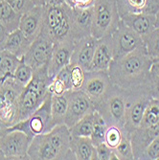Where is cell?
<instances>
[{"mask_svg":"<svg viewBox=\"0 0 159 160\" xmlns=\"http://www.w3.org/2000/svg\"><path fill=\"white\" fill-rule=\"evenodd\" d=\"M152 60L145 49H137L123 57L113 59L107 70L110 80L119 86L136 83L150 74Z\"/></svg>","mask_w":159,"mask_h":160,"instance_id":"obj_1","label":"cell"},{"mask_svg":"<svg viewBox=\"0 0 159 160\" xmlns=\"http://www.w3.org/2000/svg\"><path fill=\"white\" fill-rule=\"evenodd\" d=\"M52 81L47 73V65L34 71L32 80L22 89L17 100V123L27 119L42 105L51 93L49 85Z\"/></svg>","mask_w":159,"mask_h":160,"instance_id":"obj_2","label":"cell"},{"mask_svg":"<svg viewBox=\"0 0 159 160\" xmlns=\"http://www.w3.org/2000/svg\"><path fill=\"white\" fill-rule=\"evenodd\" d=\"M72 11L73 7L66 2L62 4H46L40 33L45 34L55 42L69 38H72Z\"/></svg>","mask_w":159,"mask_h":160,"instance_id":"obj_3","label":"cell"},{"mask_svg":"<svg viewBox=\"0 0 159 160\" xmlns=\"http://www.w3.org/2000/svg\"><path fill=\"white\" fill-rule=\"evenodd\" d=\"M119 23L117 0H95L92 6V37L99 39L110 36Z\"/></svg>","mask_w":159,"mask_h":160,"instance_id":"obj_4","label":"cell"},{"mask_svg":"<svg viewBox=\"0 0 159 160\" xmlns=\"http://www.w3.org/2000/svg\"><path fill=\"white\" fill-rule=\"evenodd\" d=\"M51 95L52 93L47 96L42 105L27 119L14 124L12 127L6 128L5 130H22L32 139L36 135L50 132L56 126L51 111Z\"/></svg>","mask_w":159,"mask_h":160,"instance_id":"obj_5","label":"cell"},{"mask_svg":"<svg viewBox=\"0 0 159 160\" xmlns=\"http://www.w3.org/2000/svg\"><path fill=\"white\" fill-rule=\"evenodd\" d=\"M127 101L120 94H111L110 89L104 99L95 107L108 126H118L122 128L125 124Z\"/></svg>","mask_w":159,"mask_h":160,"instance_id":"obj_6","label":"cell"},{"mask_svg":"<svg viewBox=\"0 0 159 160\" xmlns=\"http://www.w3.org/2000/svg\"><path fill=\"white\" fill-rule=\"evenodd\" d=\"M111 80L107 71H85L81 90L96 107L111 88Z\"/></svg>","mask_w":159,"mask_h":160,"instance_id":"obj_7","label":"cell"},{"mask_svg":"<svg viewBox=\"0 0 159 160\" xmlns=\"http://www.w3.org/2000/svg\"><path fill=\"white\" fill-rule=\"evenodd\" d=\"M113 59L123 57L137 49H145L143 38L132 29L125 26L121 21L112 35ZM146 50V49H145Z\"/></svg>","mask_w":159,"mask_h":160,"instance_id":"obj_8","label":"cell"},{"mask_svg":"<svg viewBox=\"0 0 159 160\" xmlns=\"http://www.w3.org/2000/svg\"><path fill=\"white\" fill-rule=\"evenodd\" d=\"M68 99V108L65 115L64 124L71 128L84 116L95 111V107L90 99L81 89H72L66 91Z\"/></svg>","mask_w":159,"mask_h":160,"instance_id":"obj_9","label":"cell"},{"mask_svg":"<svg viewBox=\"0 0 159 160\" xmlns=\"http://www.w3.org/2000/svg\"><path fill=\"white\" fill-rule=\"evenodd\" d=\"M32 138L22 130H5L0 136V149L6 158L22 159L29 156L27 154Z\"/></svg>","mask_w":159,"mask_h":160,"instance_id":"obj_10","label":"cell"},{"mask_svg":"<svg viewBox=\"0 0 159 160\" xmlns=\"http://www.w3.org/2000/svg\"><path fill=\"white\" fill-rule=\"evenodd\" d=\"M55 41L51 38L40 33L39 36L31 43L22 61L32 67L34 71L47 65Z\"/></svg>","mask_w":159,"mask_h":160,"instance_id":"obj_11","label":"cell"},{"mask_svg":"<svg viewBox=\"0 0 159 160\" xmlns=\"http://www.w3.org/2000/svg\"><path fill=\"white\" fill-rule=\"evenodd\" d=\"M74 44L75 41L70 38L55 42L49 62L47 63V73L52 80L62 68L70 63Z\"/></svg>","mask_w":159,"mask_h":160,"instance_id":"obj_12","label":"cell"},{"mask_svg":"<svg viewBox=\"0 0 159 160\" xmlns=\"http://www.w3.org/2000/svg\"><path fill=\"white\" fill-rule=\"evenodd\" d=\"M97 41L98 39L92 36L76 40L71 55L70 64L79 66L83 71H88L93 59Z\"/></svg>","mask_w":159,"mask_h":160,"instance_id":"obj_13","label":"cell"},{"mask_svg":"<svg viewBox=\"0 0 159 160\" xmlns=\"http://www.w3.org/2000/svg\"><path fill=\"white\" fill-rule=\"evenodd\" d=\"M43 14L44 6H35L20 18L18 29L31 42H33L41 32Z\"/></svg>","mask_w":159,"mask_h":160,"instance_id":"obj_14","label":"cell"},{"mask_svg":"<svg viewBox=\"0 0 159 160\" xmlns=\"http://www.w3.org/2000/svg\"><path fill=\"white\" fill-rule=\"evenodd\" d=\"M92 7L74 8L72 11L71 38L74 41L92 36Z\"/></svg>","mask_w":159,"mask_h":160,"instance_id":"obj_15","label":"cell"},{"mask_svg":"<svg viewBox=\"0 0 159 160\" xmlns=\"http://www.w3.org/2000/svg\"><path fill=\"white\" fill-rule=\"evenodd\" d=\"M113 60L111 35L99 38L88 71H107Z\"/></svg>","mask_w":159,"mask_h":160,"instance_id":"obj_16","label":"cell"},{"mask_svg":"<svg viewBox=\"0 0 159 160\" xmlns=\"http://www.w3.org/2000/svg\"><path fill=\"white\" fill-rule=\"evenodd\" d=\"M120 21L141 37L152 32L155 28V14L144 12H128L120 17Z\"/></svg>","mask_w":159,"mask_h":160,"instance_id":"obj_17","label":"cell"},{"mask_svg":"<svg viewBox=\"0 0 159 160\" xmlns=\"http://www.w3.org/2000/svg\"><path fill=\"white\" fill-rule=\"evenodd\" d=\"M120 17L128 12L155 14L159 10V0H117Z\"/></svg>","mask_w":159,"mask_h":160,"instance_id":"obj_18","label":"cell"},{"mask_svg":"<svg viewBox=\"0 0 159 160\" xmlns=\"http://www.w3.org/2000/svg\"><path fill=\"white\" fill-rule=\"evenodd\" d=\"M70 150L77 160L97 159L96 147L93 145L90 137L71 136Z\"/></svg>","mask_w":159,"mask_h":160,"instance_id":"obj_19","label":"cell"},{"mask_svg":"<svg viewBox=\"0 0 159 160\" xmlns=\"http://www.w3.org/2000/svg\"><path fill=\"white\" fill-rule=\"evenodd\" d=\"M145 98H141L132 104H127V111L125 117V126H127L132 132L136 129L142 123L145 109L149 104V101Z\"/></svg>","mask_w":159,"mask_h":160,"instance_id":"obj_20","label":"cell"},{"mask_svg":"<svg viewBox=\"0 0 159 160\" xmlns=\"http://www.w3.org/2000/svg\"><path fill=\"white\" fill-rule=\"evenodd\" d=\"M31 43L32 42L24 36V34L19 29H17V30L9 34L5 43L4 50L12 53L17 58H19L20 60H22L24 55L28 51L29 47H30Z\"/></svg>","mask_w":159,"mask_h":160,"instance_id":"obj_21","label":"cell"},{"mask_svg":"<svg viewBox=\"0 0 159 160\" xmlns=\"http://www.w3.org/2000/svg\"><path fill=\"white\" fill-rule=\"evenodd\" d=\"M68 108V99L66 91L64 93H53L51 95V111L52 117L56 125L64 124L65 115Z\"/></svg>","mask_w":159,"mask_h":160,"instance_id":"obj_22","label":"cell"},{"mask_svg":"<svg viewBox=\"0 0 159 160\" xmlns=\"http://www.w3.org/2000/svg\"><path fill=\"white\" fill-rule=\"evenodd\" d=\"M20 18V14L11 7L9 2L4 0L0 1V22L7 27L10 33L18 29Z\"/></svg>","mask_w":159,"mask_h":160,"instance_id":"obj_23","label":"cell"},{"mask_svg":"<svg viewBox=\"0 0 159 160\" xmlns=\"http://www.w3.org/2000/svg\"><path fill=\"white\" fill-rule=\"evenodd\" d=\"M94 125V112L87 114L73 127L69 128L71 136L76 137H90Z\"/></svg>","mask_w":159,"mask_h":160,"instance_id":"obj_24","label":"cell"},{"mask_svg":"<svg viewBox=\"0 0 159 160\" xmlns=\"http://www.w3.org/2000/svg\"><path fill=\"white\" fill-rule=\"evenodd\" d=\"M20 62L21 60L19 58L7 50L0 52V78L7 75H13Z\"/></svg>","mask_w":159,"mask_h":160,"instance_id":"obj_25","label":"cell"},{"mask_svg":"<svg viewBox=\"0 0 159 160\" xmlns=\"http://www.w3.org/2000/svg\"><path fill=\"white\" fill-rule=\"evenodd\" d=\"M108 125L97 110L94 111V125H93V130L92 134L90 136L91 141L93 145L96 147L99 144L105 142V135Z\"/></svg>","mask_w":159,"mask_h":160,"instance_id":"obj_26","label":"cell"},{"mask_svg":"<svg viewBox=\"0 0 159 160\" xmlns=\"http://www.w3.org/2000/svg\"><path fill=\"white\" fill-rule=\"evenodd\" d=\"M158 122H159V100L153 98L149 101V104L145 109V112H144L143 120L140 126L149 128L157 124Z\"/></svg>","mask_w":159,"mask_h":160,"instance_id":"obj_27","label":"cell"},{"mask_svg":"<svg viewBox=\"0 0 159 160\" xmlns=\"http://www.w3.org/2000/svg\"><path fill=\"white\" fill-rule=\"evenodd\" d=\"M145 49L152 60L159 58V28H154L152 32L142 37Z\"/></svg>","mask_w":159,"mask_h":160,"instance_id":"obj_28","label":"cell"},{"mask_svg":"<svg viewBox=\"0 0 159 160\" xmlns=\"http://www.w3.org/2000/svg\"><path fill=\"white\" fill-rule=\"evenodd\" d=\"M34 75V70L28 64H26L22 60L17 65L16 71L13 73V80L19 87L24 88V87L30 82Z\"/></svg>","mask_w":159,"mask_h":160,"instance_id":"obj_29","label":"cell"},{"mask_svg":"<svg viewBox=\"0 0 159 160\" xmlns=\"http://www.w3.org/2000/svg\"><path fill=\"white\" fill-rule=\"evenodd\" d=\"M118 159H133V150L131 138L123 133V137L116 148L113 149Z\"/></svg>","mask_w":159,"mask_h":160,"instance_id":"obj_30","label":"cell"},{"mask_svg":"<svg viewBox=\"0 0 159 160\" xmlns=\"http://www.w3.org/2000/svg\"><path fill=\"white\" fill-rule=\"evenodd\" d=\"M123 137V132L118 126H108L105 135V143L110 148L114 149L118 146Z\"/></svg>","mask_w":159,"mask_h":160,"instance_id":"obj_31","label":"cell"},{"mask_svg":"<svg viewBox=\"0 0 159 160\" xmlns=\"http://www.w3.org/2000/svg\"><path fill=\"white\" fill-rule=\"evenodd\" d=\"M96 153L98 160H111V159H118L115 154L112 148L103 142L96 146Z\"/></svg>","mask_w":159,"mask_h":160,"instance_id":"obj_32","label":"cell"},{"mask_svg":"<svg viewBox=\"0 0 159 160\" xmlns=\"http://www.w3.org/2000/svg\"><path fill=\"white\" fill-rule=\"evenodd\" d=\"M9 4L20 16L32 10L36 6L32 0H10Z\"/></svg>","mask_w":159,"mask_h":160,"instance_id":"obj_33","label":"cell"},{"mask_svg":"<svg viewBox=\"0 0 159 160\" xmlns=\"http://www.w3.org/2000/svg\"><path fill=\"white\" fill-rule=\"evenodd\" d=\"M144 157L147 159H159V135L153 138L144 151Z\"/></svg>","mask_w":159,"mask_h":160,"instance_id":"obj_34","label":"cell"},{"mask_svg":"<svg viewBox=\"0 0 159 160\" xmlns=\"http://www.w3.org/2000/svg\"><path fill=\"white\" fill-rule=\"evenodd\" d=\"M71 67H72V79H73V89H80L82 83L83 74L85 71H83L79 66L71 65Z\"/></svg>","mask_w":159,"mask_h":160,"instance_id":"obj_35","label":"cell"},{"mask_svg":"<svg viewBox=\"0 0 159 160\" xmlns=\"http://www.w3.org/2000/svg\"><path fill=\"white\" fill-rule=\"evenodd\" d=\"M65 1L74 8H89L93 6L95 0H65Z\"/></svg>","mask_w":159,"mask_h":160,"instance_id":"obj_36","label":"cell"},{"mask_svg":"<svg viewBox=\"0 0 159 160\" xmlns=\"http://www.w3.org/2000/svg\"><path fill=\"white\" fill-rule=\"evenodd\" d=\"M9 34L10 32L7 29V27L2 22H0V52L4 50L5 43H6Z\"/></svg>","mask_w":159,"mask_h":160,"instance_id":"obj_37","label":"cell"},{"mask_svg":"<svg viewBox=\"0 0 159 160\" xmlns=\"http://www.w3.org/2000/svg\"><path fill=\"white\" fill-rule=\"evenodd\" d=\"M150 76L152 78H159V58L152 60L150 68Z\"/></svg>","mask_w":159,"mask_h":160,"instance_id":"obj_38","label":"cell"},{"mask_svg":"<svg viewBox=\"0 0 159 160\" xmlns=\"http://www.w3.org/2000/svg\"><path fill=\"white\" fill-rule=\"evenodd\" d=\"M152 79L153 80V83H154L153 89H154V92H155V96L157 95L159 97V78H152Z\"/></svg>","mask_w":159,"mask_h":160,"instance_id":"obj_39","label":"cell"},{"mask_svg":"<svg viewBox=\"0 0 159 160\" xmlns=\"http://www.w3.org/2000/svg\"><path fill=\"white\" fill-rule=\"evenodd\" d=\"M36 6H45L47 0H32Z\"/></svg>","mask_w":159,"mask_h":160,"instance_id":"obj_40","label":"cell"},{"mask_svg":"<svg viewBox=\"0 0 159 160\" xmlns=\"http://www.w3.org/2000/svg\"><path fill=\"white\" fill-rule=\"evenodd\" d=\"M155 28H159V10L155 13V23H154Z\"/></svg>","mask_w":159,"mask_h":160,"instance_id":"obj_41","label":"cell"},{"mask_svg":"<svg viewBox=\"0 0 159 160\" xmlns=\"http://www.w3.org/2000/svg\"><path fill=\"white\" fill-rule=\"evenodd\" d=\"M4 1H7V2H9V1H10V0H4Z\"/></svg>","mask_w":159,"mask_h":160,"instance_id":"obj_42","label":"cell"},{"mask_svg":"<svg viewBox=\"0 0 159 160\" xmlns=\"http://www.w3.org/2000/svg\"><path fill=\"white\" fill-rule=\"evenodd\" d=\"M0 1H1V0H0Z\"/></svg>","mask_w":159,"mask_h":160,"instance_id":"obj_43","label":"cell"},{"mask_svg":"<svg viewBox=\"0 0 159 160\" xmlns=\"http://www.w3.org/2000/svg\"><path fill=\"white\" fill-rule=\"evenodd\" d=\"M158 100H159V99H158Z\"/></svg>","mask_w":159,"mask_h":160,"instance_id":"obj_44","label":"cell"}]
</instances>
